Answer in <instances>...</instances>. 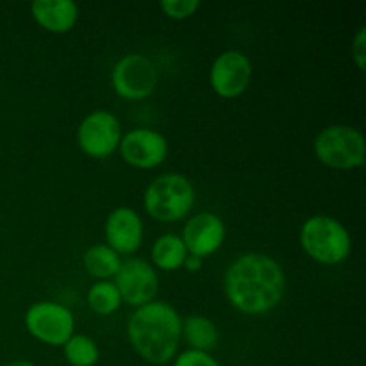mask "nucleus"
<instances>
[{"instance_id":"9d476101","label":"nucleus","mask_w":366,"mask_h":366,"mask_svg":"<svg viewBox=\"0 0 366 366\" xmlns=\"http://www.w3.org/2000/svg\"><path fill=\"white\" fill-rule=\"evenodd\" d=\"M252 81V63L238 50L220 54L211 64V88L222 99H236L249 88Z\"/></svg>"},{"instance_id":"412c9836","label":"nucleus","mask_w":366,"mask_h":366,"mask_svg":"<svg viewBox=\"0 0 366 366\" xmlns=\"http://www.w3.org/2000/svg\"><path fill=\"white\" fill-rule=\"evenodd\" d=\"M174 366H220L214 357L200 350H186L175 360Z\"/></svg>"},{"instance_id":"f8f14e48","label":"nucleus","mask_w":366,"mask_h":366,"mask_svg":"<svg viewBox=\"0 0 366 366\" xmlns=\"http://www.w3.org/2000/svg\"><path fill=\"white\" fill-rule=\"evenodd\" d=\"M181 239L188 254L204 259L222 247L225 239V225L222 218L213 213L195 214L184 225Z\"/></svg>"},{"instance_id":"4468645a","label":"nucleus","mask_w":366,"mask_h":366,"mask_svg":"<svg viewBox=\"0 0 366 366\" xmlns=\"http://www.w3.org/2000/svg\"><path fill=\"white\" fill-rule=\"evenodd\" d=\"M31 13L43 29L50 32H68L79 18V7L74 0H36Z\"/></svg>"},{"instance_id":"5701e85b","label":"nucleus","mask_w":366,"mask_h":366,"mask_svg":"<svg viewBox=\"0 0 366 366\" xmlns=\"http://www.w3.org/2000/svg\"><path fill=\"white\" fill-rule=\"evenodd\" d=\"M182 267H184L188 272H199L200 268H202V259L197 256H192V254H188L184 259V263H182Z\"/></svg>"},{"instance_id":"aec40b11","label":"nucleus","mask_w":366,"mask_h":366,"mask_svg":"<svg viewBox=\"0 0 366 366\" xmlns=\"http://www.w3.org/2000/svg\"><path fill=\"white\" fill-rule=\"evenodd\" d=\"M161 11L167 14L168 18L174 20H184L192 14L197 13L200 7L199 0H161Z\"/></svg>"},{"instance_id":"ddd939ff","label":"nucleus","mask_w":366,"mask_h":366,"mask_svg":"<svg viewBox=\"0 0 366 366\" xmlns=\"http://www.w3.org/2000/svg\"><path fill=\"white\" fill-rule=\"evenodd\" d=\"M106 239L111 249L120 254H132L142 247L143 222L131 207H118L106 220Z\"/></svg>"},{"instance_id":"1a4fd4ad","label":"nucleus","mask_w":366,"mask_h":366,"mask_svg":"<svg viewBox=\"0 0 366 366\" xmlns=\"http://www.w3.org/2000/svg\"><path fill=\"white\" fill-rule=\"evenodd\" d=\"M114 286H117L122 300L139 307L152 302L157 293L159 279H157L152 264L147 263L145 259L132 257L120 264L117 275H114Z\"/></svg>"},{"instance_id":"a211bd4d","label":"nucleus","mask_w":366,"mask_h":366,"mask_svg":"<svg viewBox=\"0 0 366 366\" xmlns=\"http://www.w3.org/2000/svg\"><path fill=\"white\" fill-rule=\"evenodd\" d=\"M63 347L64 357L71 366H93L99 361V347L89 336L74 335Z\"/></svg>"},{"instance_id":"f3484780","label":"nucleus","mask_w":366,"mask_h":366,"mask_svg":"<svg viewBox=\"0 0 366 366\" xmlns=\"http://www.w3.org/2000/svg\"><path fill=\"white\" fill-rule=\"evenodd\" d=\"M82 261H84V268L88 270V274L99 279H109L117 275L122 264L120 256L109 245H104V243L89 247L84 252Z\"/></svg>"},{"instance_id":"6e6552de","label":"nucleus","mask_w":366,"mask_h":366,"mask_svg":"<svg viewBox=\"0 0 366 366\" xmlns=\"http://www.w3.org/2000/svg\"><path fill=\"white\" fill-rule=\"evenodd\" d=\"M122 139V125L109 111H93L77 129V143L84 154L104 159L118 149Z\"/></svg>"},{"instance_id":"f03ea898","label":"nucleus","mask_w":366,"mask_h":366,"mask_svg":"<svg viewBox=\"0 0 366 366\" xmlns=\"http://www.w3.org/2000/svg\"><path fill=\"white\" fill-rule=\"evenodd\" d=\"M127 331L132 347L143 360L164 365L177 352L182 322L174 307L152 300L132 313Z\"/></svg>"},{"instance_id":"7ed1b4c3","label":"nucleus","mask_w":366,"mask_h":366,"mask_svg":"<svg viewBox=\"0 0 366 366\" xmlns=\"http://www.w3.org/2000/svg\"><path fill=\"white\" fill-rule=\"evenodd\" d=\"M300 245L307 256L324 264L342 263L352 249L345 225L325 214H317L304 222L300 229Z\"/></svg>"},{"instance_id":"2eb2a0df","label":"nucleus","mask_w":366,"mask_h":366,"mask_svg":"<svg viewBox=\"0 0 366 366\" xmlns=\"http://www.w3.org/2000/svg\"><path fill=\"white\" fill-rule=\"evenodd\" d=\"M186 256H188V250H186L181 236L177 234L159 236L152 245L154 264L164 272L179 270L184 263Z\"/></svg>"},{"instance_id":"b1692460","label":"nucleus","mask_w":366,"mask_h":366,"mask_svg":"<svg viewBox=\"0 0 366 366\" xmlns=\"http://www.w3.org/2000/svg\"><path fill=\"white\" fill-rule=\"evenodd\" d=\"M6 366H36V365H34V363H31V361L16 360V361H11V363H7Z\"/></svg>"},{"instance_id":"20e7f679","label":"nucleus","mask_w":366,"mask_h":366,"mask_svg":"<svg viewBox=\"0 0 366 366\" xmlns=\"http://www.w3.org/2000/svg\"><path fill=\"white\" fill-rule=\"evenodd\" d=\"M143 202L147 213L156 220L177 222L192 211L195 204V189L182 175L164 174L150 182Z\"/></svg>"},{"instance_id":"423d86ee","label":"nucleus","mask_w":366,"mask_h":366,"mask_svg":"<svg viewBox=\"0 0 366 366\" xmlns=\"http://www.w3.org/2000/svg\"><path fill=\"white\" fill-rule=\"evenodd\" d=\"M74 315L66 306L50 300L32 304L25 313L27 331L46 345H64L74 336Z\"/></svg>"},{"instance_id":"9b49d317","label":"nucleus","mask_w":366,"mask_h":366,"mask_svg":"<svg viewBox=\"0 0 366 366\" xmlns=\"http://www.w3.org/2000/svg\"><path fill=\"white\" fill-rule=\"evenodd\" d=\"M120 152L124 161L136 168L159 167L168 156V142L161 132L152 129H134L120 139Z\"/></svg>"},{"instance_id":"4be33fe9","label":"nucleus","mask_w":366,"mask_h":366,"mask_svg":"<svg viewBox=\"0 0 366 366\" xmlns=\"http://www.w3.org/2000/svg\"><path fill=\"white\" fill-rule=\"evenodd\" d=\"M352 59L360 70H365L366 64V29L361 27L356 38L352 39Z\"/></svg>"},{"instance_id":"f257e3e1","label":"nucleus","mask_w":366,"mask_h":366,"mask_svg":"<svg viewBox=\"0 0 366 366\" xmlns=\"http://www.w3.org/2000/svg\"><path fill=\"white\" fill-rule=\"evenodd\" d=\"M229 302L245 315H263L281 302L286 277L281 264L264 254H243L229 267L224 281Z\"/></svg>"},{"instance_id":"0eeeda50","label":"nucleus","mask_w":366,"mask_h":366,"mask_svg":"<svg viewBox=\"0 0 366 366\" xmlns=\"http://www.w3.org/2000/svg\"><path fill=\"white\" fill-rule=\"evenodd\" d=\"M111 82L122 99L142 100L156 89L157 70L143 54H127L114 64Z\"/></svg>"},{"instance_id":"dca6fc26","label":"nucleus","mask_w":366,"mask_h":366,"mask_svg":"<svg viewBox=\"0 0 366 366\" xmlns=\"http://www.w3.org/2000/svg\"><path fill=\"white\" fill-rule=\"evenodd\" d=\"M182 335H184L186 342L192 345V350H200V352L214 349L218 343L217 325L209 318L200 317V315L186 318L182 324Z\"/></svg>"},{"instance_id":"39448f33","label":"nucleus","mask_w":366,"mask_h":366,"mask_svg":"<svg viewBox=\"0 0 366 366\" xmlns=\"http://www.w3.org/2000/svg\"><path fill=\"white\" fill-rule=\"evenodd\" d=\"M315 154L325 167L354 170L365 163V138L350 125H331L318 132Z\"/></svg>"},{"instance_id":"6ab92c4d","label":"nucleus","mask_w":366,"mask_h":366,"mask_svg":"<svg viewBox=\"0 0 366 366\" xmlns=\"http://www.w3.org/2000/svg\"><path fill=\"white\" fill-rule=\"evenodd\" d=\"M88 304L97 315L106 317V315L114 313V311L120 307L122 297L120 293H118L114 282L100 281V282H95V285L89 288Z\"/></svg>"}]
</instances>
